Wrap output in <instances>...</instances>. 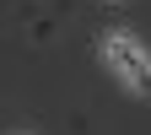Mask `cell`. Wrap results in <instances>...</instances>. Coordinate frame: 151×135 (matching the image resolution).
I'll return each mask as SVG.
<instances>
[{
	"label": "cell",
	"mask_w": 151,
	"mask_h": 135,
	"mask_svg": "<svg viewBox=\"0 0 151 135\" xmlns=\"http://www.w3.org/2000/svg\"><path fill=\"white\" fill-rule=\"evenodd\" d=\"M103 54H108V65L124 76L129 87L140 92V97H151V54L135 43L129 32H108V43H103Z\"/></svg>",
	"instance_id": "6da1fadb"
}]
</instances>
